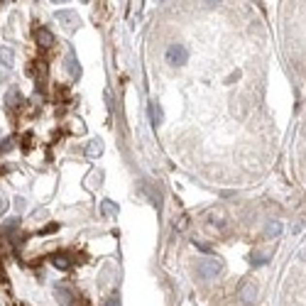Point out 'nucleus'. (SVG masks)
<instances>
[{"label": "nucleus", "mask_w": 306, "mask_h": 306, "mask_svg": "<svg viewBox=\"0 0 306 306\" xmlns=\"http://www.w3.org/2000/svg\"><path fill=\"white\" fill-rule=\"evenodd\" d=\"M221 270H223V262H221L218 257H206V260H201V262L196 265V274H199L201 279H213Z\"/></svg>", "instance_id": "f257e3e1"}, {"label": "nucleus", "mask_w": 306, "mask_h": 306, "mask_svg": "<svg viewBox=\"0 0 306 306\" xmlns=\"http://www.w3.org/2000/svg\"><path fill=\"white\" fill-rule=\"evenodd\" d=\"M187 59H189V49L184 47V44H169L167 49V61L171 67H181V64H187Z\"/></svg>", "instance_id": "f03ea898"}, {"label": "nucleus", "mask_w": 306, "mask_h": 306, "mask_svg": "<svg viewBox=\"0 0 306 306\" xmlns=\"http://www.w3.org/2000/svg\"><path fill=\"white\" fill-rule=\"evenodd\" d=\"M56 20L64 22L67 30H76V25H79V15L71 13V10H59V13H56Z\"/></svg>", "instance_id": "7ed1b4c3"}, {"label": "nucleus", "mask_w": 306, "mask_h": 306, "mask_svg": "<svg viewBox=\"0 0 306 306\" xmlns=\"http://www.w3.org/2000/svg\"><path fill=\"white\" fill-rule=\"evenodd\" d=\"M150 120H152V125H154V128L164 122V113H162V105H159L157 101L150 103Z\"/></svg>", "instance_id": "20e7f679"}, {"label": "nucleus", "mask_w": 306, "mask_h": 306, "mask_svg": "<svg viewBox=\"0 0 306 306\" xmlns=\"http://www.w3.org/2000/svg\"><path fill=\"white\" fill-rule=\"evenodd\" d=\"M0 64H3L5 69H13V64H15V51H13L10 47H3V49H0Z\"/></svg>", "instance_id": "39448f33"}, {"label": "nucleus", "mask_w": 306, "mask_h": 306, "mask_svg": "<svg viewBox=\"0 0 306 306\" xmlns=\"http://www.w3.org/2000/svg\"><path fill=\"white\" fill-rule=\"evenodd\" d=\"M255 296H257V287L253 284V282H248V284H242V289H240V299L242 301H255Z\"/></svg>", "instance_id": "423d86ee"}, {"label": "nucleus", "mask_w": 306, "mask_h": 306, "mask_svg": "<svg viewBox=\"0 0 306 306\" xmlns=\"http://www.w3.org/2000/svg\"><path fill=\"white\" fill-rule=\"evenodd\" d=\"M34 37H37V42H39L42 47H51V44H54V34H51L49 30H44V27H39V30L34 32Z\"/></svg>", "instance_id": "0eeeda50"}, {"label": "nucleus", "mask_w": 306, "mask_h": 306, "mask_svg": "<svg viewBox=\"0 0 306 306\" xmlns=\"http://www.w3.org/2000/svg\"><path fill=\"white\" fill-rule=\"evenodd\" d=\"M54 294H56V299H59L61 304H71V291H69L67 287H56Z\"/></svg>", "instance_id": "6e6552de"}, {"label": "nucleus", "mask_w": 306, "mask_h": 306, "mask_svg": "<svg viewBox=\"0 0 306 306\" xmlns=\"http://www.w3.org/2000/svg\"><path fill=\"white\" fill-rule=\"evenodd\" d=\"M51 262H54V267H56V270H69V265H71L67 255H54V260H51Z\"/></svg>", "instance_id": "1a4fd4ad"}, {"label": "nucleus", "mask_w": 306, "mask_h": 306, "mask_svg": "<svg viewBox=\"0 0 306 306\" xmlns=\"http://www.w3.org/2000/svg\"><path fill=\"white\" fill-rule=\"evenodd\" d=\"M265 233H267L270 238H272V235L277 238V235L282 233V223H279V221H270V223H267V230H265Z\"/></svg>", "instance_id": "9d476101"}, {"label": "nucleus", "mask_w": 306, "mask_h": 306, "mask_svg": "<svg viewBox=\"0 0 306 306\" xmlns=\"http://www.w3.org/2000/svg\"><path fill=\"white\" fill-rule=\"evenodd\" d=\"M101 211H103L105 216H118V206H115L113 201H103V204H101Z\"/></svg>", "instance_id": "9b49d317"}, {"label": "nucleus", "mask_w": 306, "mask_h": 306, "mask_svg": "<svg viewBox=\"0 0 306 306\" xmlns=\"http://www.w3.org/2000/svg\"><path fill=\"white\" fill-rule=\"evenodd\" d=\"M101 152H103V142H101V140H96V142L88 145V154H91V157H98Z\"/></svg>", "instance_id": "f8f14e48"}, {"label": "nucleus", "mask_w": 306, "mask_h": 306, "mask_svg": "<svg viewBox=\"0 0 306 306\" xmlns=\"http://www.w3.org/2000/svg\"><path fill=\"white\" fill-rule=\"evenodd\" d=\"M20 101H22V98H20L17 91H10V93H8V103H10V105H20Z\"/></svg>", "instance_id": "ddd939ff"}, {"label": "nucleus", "mask_w": 306, "mask_h": 306, "mask_svg": "<svg viewBox=\"0 0 306 306\" xmlns=\"http://www.w3.org/2000/svg\"><path fill=\"white\" fill-rule=\"evenodd\" d=\"M253 265H267V255H262V253H253Z\"/></svg>", "instance_id": "4468645a"}, {"label": "nucleus", "mask_w": 306, "mask_h": 306, "mask_svg": "<svg viewBox=\"0 0 306 306\" xmlns=\"http://www.w3.org/2000/svg\"><path fill=\"white\" fill-rule=\"evenodd\" d=\"M17 225H20V218H8V223H5L3 228H5V230H15Z\"/></svg>", "instance_id": "2eb2a0df"}, {"label": "nucleus", "mask_w": 306, "mask_h": 306, "mask_svg": "<svg viewBox=\"0 0 306 306\" xmlns=\"http://www.w3.org/2000/svg\"><path fill=\"white\" fill-rule=\"evenodd\" d=\"M174 225H176L179 230H181V228H187V216H181V218H179V221H176Z\"/></svg>", "instance_id": "dca6fc26"}, {"label": "nucleus", "mask_w": 306, "mask_h": 306, "mask_svg": "<svg viewBox=\"0 0 306 306\" xmlns=\"http://www.w3.org/2000/svg\"><path fill=\"white\" fill-rule=\"evenodd\" d=\"M105 306H120V299H118V296H110V299L105 301Z\"/></svg>", "instance_id": "f3484780"}, {"label": "nucleus", "mask_w": 306, "mask_h": 306, "mask_svg": "<svg viewBox=\"0 0 306 306\" xmlns=\"http://www.w3.org/2000/svg\"><path fill=\"white\" fill-rule=\"evenodd\" d=\"M15 206H17V211H22L27 204H25V199H15Z\"/></svg>", "instance_id": "a211bd4d"}]
</instances>
